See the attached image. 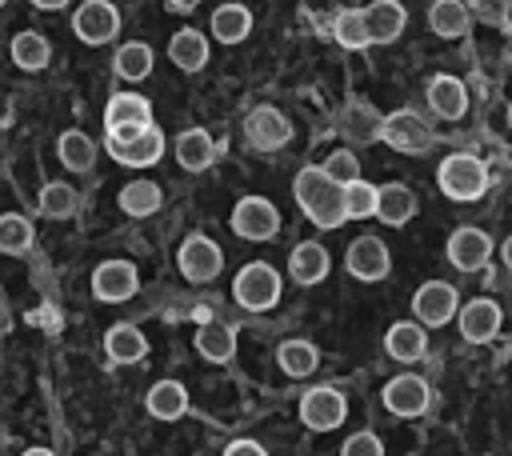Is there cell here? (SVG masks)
I'll list each match as a JSON object with an SVG mask.
<instances>
[{"label":"cell","instance_id":"2","mask_svg":"<svg viewBox=\"0 0 512 456\" xmlns=\"http://www.w3.org/2000/svg\"><path fill=\"white\" fill-rule=\"evenodd\" d=\"M436 184H440V192H444L448 200L472 204V200H480V196L488 192V168H484V160L472 156V152H452V156L440 160Z\"/></svg>","mask_w":512,"mask_h":456},{"label":"cell","instance_id":"44","mask_svg":"<svg viewBox=\"0 0 512 456\" xmlns=\"http://www.w3.org/2000/svg\"><path fill=\"white\" fill-rule=\"evenodd\" d=\"M500 260H504V268L512 272V236H508V240L500 244Z\"/></svg>","mask_w":512,"mask_h":456},{"label":"cell","instance_id":"31","mask_svg":"<svg viewBox=\"0 0 512 456\" xmlns=\"http://www.w3.org/2000/svg\"><path fill=\"white\" fill-rule=\"evenodd\" d=\"M276 364H280L284 376H296V380L300 376H312L320 368V348L312 340H304V336H292V340H284L276 348Z\"/></svg>","mask_w":512,"mask_h":456},{"label":"cell","instance_id":"40","mask_svg":"<svg viewBox=\"0 0 512 456\" xmlns=\"http://www.w3.org/2000/svg\"><path fill=\"white\" fill-rule=\"evenodd\" d=\"M320 168H324V176L336 180L340 188H348L352 180H360V156H356L352 148H336V152H328Z\"/></svg>","mask_w":512,"mask_h":456},{"label":"cell","instance_id":"36","mask_svg":"<svg viewBox=\"0 0 512 456\" xmlns=\"http://www.w3.org/2000/svg\"><path fill=\"white\" fill-rule=\"evenodd\" d=\"M36 208H40V216H48V220H68V216L80 208V196H76L72 184H64V180H48V184L40 188Z\"/></svg>","mask_w":512,"mask_h":456},{"label":"cell","instance_id":"37","mask_svg":"<svg viewBox=\"0 0 512 456\" xmlns=\"http://www.w3.org/2000/svg\"><path fill=\"white\" fill-rule=\"evenodd\" d=\"M32 240H36V228H32V220L24 212H4L0 216V252L20 256V252L32 248Z\"/></svg>","mask_w":512,"mask_h":456},{"label":"cell","instance_id":"18","mask_svg":"<svg viewBox=\"0 0 512 456\" xmlns=\"http://www.w3.org/2000/svg\"><path fill=\"white\" fill-rule=\"evenodd\" d=\"M428 108L440 120H460L468 112V88H464V80L460 76H448V72L432 76L428 80Z\"/></svg>","mask_w":512,"mask_h":456},{"label":"cell","instance_id":"19","mask_svg":"<svg viewBox=\"0 0 512 456\" xmlns=\"http://www.w3.org/2000/svg\"><path fill=\"white\" fill-rule=\"evenodd\" d=\"M216 156H220V144L212 140L208 128H184L176 136V164L184 172H204V168H212Z\"/></svg>","mask_w":512,"mask_h":456},{"label":"cell","instance_id":"1","mask_svg":"<svg viewBox=\"0 0 512 456\" xmlns=\"http://www.w3.org/2000/svg\"><path fill=\"white\" fill-rule=\"evenodd\" d=\"M292 196L300 204V212L316 224V228H340L348 216H344V188L336 180L324 176L320 164H304L292 180Z\"/></svg>","mask_w":512,"mask_h":456},{"label":"cell","instance_id":"33","mask_svg":"<svg viewBox=\"0 0 512 456\" xmlns=\"http://www.w3.org/2000/svg\"><path fill=\"white\" fill-rule=\"evenodd\" d=\"M116 124H152L148 96H140V92H116L104 104V128H116Z\"/></svg>","mask_w":512,"mask_h":456},{"label":"cell","instance_id":"11","mask_svg":"<svg viewBox=\"0 0 512 456\" xmlns=\"http://www.w3.org/2000/svg\"><path fill=\"white\" fill-rule=\"evenodd\" d=\"M72 32H76V40H84V44H92V48L116 40V32H120V12H116V4H112V0H84V4L72 12Z\"/></svg>","mask_w":512,"mask_h":456},{"label":"cell","instance_id":"48","mask_svg":"<svg viewBox=\"0 0 512 456\" xmlns=\"http://www.w3.org/2000/svg\"><path fill=\"white\" fill-rule=\"evenodd\" d=\"M508 128H512V104H508Z\"/></svg>","mask_w":512,"mask_h":456},{"label":"cell","instance_id":"9","mask_svg":"<svg viewBox=\"0 0 512 456\" xmlns=\"http://www.w3.org/2000/svg\"><path fill=\"white\" fill-rule=\"evenodd\" d=\"M456 312H460V296L448 280H424L412 296V316L424 328H440V324L456 320Z\"/></svg>","mask_w":512,"mask_h":456},{"label":"cell","instance_id":"16","mask_svg":"<svg viewBox=\"0 0 512 456\" xmlns=\"http://www.w3.org/2000/svg\"><path fill=\"white\" fill-rule=\"evenodd\" d=\"M404 24H408V12H404L400 0H372V4L364 8L368 44H392V40H400Z\"/></svg>","mask_w":512,"mask_h":456},{"label":"cell","instance_id":"14","mask_svg":"<svg viewBox=\"0 0 512 456\" xmlns=\"http://www.w3.org/2000/svg\"><path fill=\"white\" fill-rule=\"evenodd\" d=\"M444 256H448L452 268H460V272H476V268H484L488 256H492V236H488L484 228L464 224V228H456V232L448 236Z\"/></svg>","mask_w":512,"mask_h":456},{"label":"cell","instance_id":"23","mask_svg":"<svg viewBox=\"0 0 512 456\" xmlns=\"http://www.w3.org/2000/svg\"><path fill=\"white\" fill-rule=\"evenodd\" d=\"M340 132H344L352 144H376V140L384 136V116H380L372 104L352 100V104L344 108V116H340Z\"/></svg>","mask_w":512,"mask_h":456},{"label":"cell","instance_id":"45","mask_svg":"<svg viewBox=\"0 0 512 456\" xmlns=\"http://www.w3.org/2000/svg\"><path fill=\"white\" fill-rule=\"evenodd\" d=\"M32 4H36L40 12H56V8H64L68 0H32Z\"/></svg>","mask_w":512,"mask_h":456},{"label":"cell","instance_id":"34","mask_svg":"<svg viewBox=\"0 0 512 456\" xmlns=\"http://www.w3.org/2000/svg\"><path fill=\"white\" fill-rule=\"evenodd\" d=\"M56 156H60V164L68 172H88L96 164V140L88 132H80V128H68L56 140Z\"/></svg>","mask_w":512,"mask_h":456},{"label":"cell","instance_id":"5","mask_svg":"<svg viewBox=\"0 0 512 456\" xmlns=\"http://www.w3.org/2000/svg\"><path fill=\"white\" fill-rule=\"evenodd\" d=\"M228 224L240 240H272L280 232V208L268 196H240L232 204Z\"/></svg>","mask_w":512,"mask_h":456},{"label":"cell","instance_id":"47","mask_svg":"<svg viewBox=\"0 0 512 456\" xmlns=\"http://www.w3.org/2000/svg\"><path fill=\"white\" fill-rule=\"evenodd\" d=\"M20 456H56V452H52V448H24Z\"/></svg>","mask_w":512,"mask_h":456},{"label":"cell","instance_id":"35","mask_svg":"<svg viewBox=\"0 0 512 456\" xmlns=\"http://www.w3.org/2000/svg\"><path fill=\"white\" fill-rule=\"evenodd\" d=\"M116 204H120V212H128V216H152V212H160L164 192H160L156 180H128V184L120 188Z\"/></svg>","mask_w":512,"mask_h":456},{"label":"cell","instance_id":"24","mask_svg":"<svg viewBox=\"0 0 512 456\" xmlns=\"http://www.w3.org/2000/svg\"><path fill=\"white\" fill-rule=\"evenodd\" d=\"M428 28L444 40H460L472 28V12L468 0H432L428 4Z\"/></svg>","mask_w":512,"mask_h":456},{"label":"cell","instance_id":"25","mask_svg":"<svg viewBox=\"0 0 512 456\" xmlns=\"http://www.w3.org/2000/svg\"><path fill=\"white\" fill-rule=\"evenodd\" d=\"M104 352L112 364H140L148 356V340L136 324H112L104 332Z\"/></svg>","mask_w":512,"mask_h":456},{"label":"cell","instance_id":"12","mask_svg":"<svg viewBox=\"0 0 512 456\" xmlns=\"http://www.w3.org/2000/svg\"><path fill=\"white\" fill-rule=\"evenodd\" d=\"M244 140L252 148H260V152H276V148H284L292 140V124H288V116L280 108L260 104V108H252L244 116Z\"/></svg>","mask_w":512,"mask_h":456},{"label":"cell","instance_id":"41","mask_svg":"<svg viewBox=\"0 0 512 456\" xmlns=\"http://www.w3.org/2000/svg\"><path fill=\"white\" fill-rule=\"evenodd\" d=\"M340 456H384V440L376 432H352L344 444H340Z\"/></svg>","mask_w":512,"mask_h":456},{"label":"cell","instance_id":"27","mask_svg":"<svg viewBox=\"0 0 512 456\" xmlns=\"http://www.w3.org/2000/svg\"><path fill=\"white\" fill-rule=\"evenodd\" d=\"M144 408L156 420H180L188 412V388L180 380H156L144 396Z\"/></svg>","mask_w":512,"mask_h":456},{"label":"cell","instance_id":"15","mask_svg":"<svg viewBox=\"0 0 512 456\" xmlns=\"http://www.w3.org/2000/svg\"><path fill=\"white\" fill-rule=\"evenodd\" d=\"M456 324H460V336H464L468 344H488V340H496V332H500V324H504V312H500L496 300L476 296V300L460 304Z\"/></svg>","mask_w":512,"mask_h":456},{"label":"cell","instance_id":"38","mask_svg":"<svg viewBox=\"0 0 512 456\" xmlns=\"http://www.w3.org/2000/svg\"><path fill=\"white\" fill-rule=\"evenodd\" d=\"M332 36L340 48L348 52H360L368 48V28H364V8H340L336 20H332Z\"/></svg>","mask_w":512,"mask_h":456},{"label":"cell","instance_id":"21","mask_svg":"<svg viewBox=\"0 0 512 456\" xmlns=\"http://www.w3.org/2000/svg\"><path fill=\"white\" fill-rule=\"evenodd\" d=\"M416 216V192L400 180L392 184H380V196H376V220H384L388 228H404L408 220Z\"/></svg>","mask_w":512,"mask_h":456},{"label":"cell","instance_id":"8","mask_svg":"<svg viewBox=\"0 0 512 456\" xmlns=\"http://www.w3.org/2000/svg\"><path fill=\"white\" fill-rule=\"evenodd\" d=\"M344 268L352 280H364V284H376L392 272V252L380 236H356L344 252Z\"/></svg>","mask_w":512,"mask_h":456},{"label":"cell","instance_id":"32","mask_svg":"<svg viewBox=\"0 0 512 456\" xmlns=\"http://www.w3.org/2000/svg\"><path fill=\"white\" fill-rule=\"evenodd\" d=\"M208 28H212V36H216L220 44H240V40H248V32H252V12H248L244 4H220V8L212 12Z\"/></svg>","mask_w":512,"mask_h":456},{"label":"cell","instance_id":"17","mask_svg":"<svg viewBox=\"0 0 512 456\" xmlns=\"http://www.w3.org/2000/svg\"><path fill=\"white\" fill-rule=\"evenodd\" d=\"M328 268H332V260H328V248H324L320 240H300V244L292 248V256H288V276H292L300 288L320 284V280L328 276Z\"/></svg>","mask_w":512,"mask_h":456},{"label":"cell","instance_id":"30","mask_svg":"<svg viewBox=\"0 0 512 456\" xmlns=\"http://www.w3.org/2000/svg\"><path fill=\"white\" fill-rule=\"evenodd\" d=\"M8 56H12V64L24 68V72H40V68H48V60H52V44H48V36L24 28V32L12 36Z\"/></svg>","mask_w":512,"mask_h":456},{"label":"cell","instance_id":"46","mask_svg":"<svg viewBox=\"0 0 512 456\" xmlns=\"http://www.w3.org/2000/svg\"><path fill=\"white\" fill-rule=\"evenodd\" d=\"M200 0H168V8H176V12H192Z\"/></svg>","mask_w":512,"mask_h":456},{"label":"cell","instance_id":"3","mask_svg":"<svg viewBox=\"0 0 512 456\" xmlns=\"http://www.w3.org/2000/svg\"><path fill=\"white\" fill-rule=\"evenodd\" d=\"M280 292H284L280 272H276L272 264H264V260H252V264H244V268L232 276V296H236V304L248 308V312H268V308H276Z\"/></svg>","mask_w":512,"mask_h":456},{"label":"cell","instance_id":"13","mask_svg":"<svg viewBox=\"0 0 512 456\" xmlns=\"http://www.w3.org/2000/svg\"><path fill=\"white\" fill-rule=\"evenodd\" d=\"M136 288H140V276H136L132 260H104V264L92 268V296L104 300V304L132 300Z\"/></svg>","mask_w":512,"mask_h":456},{"label":"cell","instance_id":"20","mask_svg":"<svg viewBox=\"0 0 512 456\" xmlns=\"http://www.w3.org/2000/svg\"><path fill=\"white\" fill-rule=\"evenodd\" d=\"M384 352L400 364H412L428 352V332L420 320H396L388 332H384Z\"/></svg>","mask_w":512,"mask_h":456},{"label":"cell","instance_id":"10","mask_svg":"<svg viewBox=\"0 0 512 456\" xmlns=\"http://www.w3.org/2000/svg\"><path fill=\"white\" fill-rule=\"evenodd\" d=\"M344 416H348V400H344L340 388L320 384V388H308L300 396V420L312 432H332V428L344 424Z\"/></svg>","mask_w":512,"mask_h":456},{"label":"cell","instance_id":"7","mask_svg":"<svg viewBox=\"0 0 512 456\" xmlns=\"http://www.w3.org/2000/svg\"><path fill=\"white\" fill-rule=\"evenodd\" d=\"M380 400H384V408H388L392 416H400V420H416V416L428 412V404H432V388H428V380H420L416 372H400V376H392V380L384 384Z\"/></svg>","mask_w":512,"mask_h":456},{"label":"cell","instance_id":"43","mask_svg":"<svg viewBox=\"0 0 512 456\" xmlns=\"http://www.w3.org/2000/svg\"><path fill=\"white\" fill-rule=\"evenodd\" d=\"M224 456H268V452H264V444H256V440L244 436V440H232V444L224 448Z\"/></svg>","mask_w":512,"mask_h":456},{"label":"cell","instance_id":"39","mask_svg":"<svg viewBox=\"0 0 512 456\" xmlns=\"http://www.w3.org/2000/svg\"><path fill=\"white\" fill-rule=\"evenodd\" d=\"M376 196H380V184H368L364 176L352 180V184L344 188V216H348V220L376 216Z\"/></svg>","mask_w":512,"mask_h":456},{"label":"cell","instance_id":"4","mask_svg":"<svg viewBox=\"0 0 512 456\" xmlns=\"http://www.w3.org/2000/svg\"><path fill=\"white\" fill-rule=\"evenodd\" d=\"M380 140L388 148H396V152L420 156V152H428L436 144V132H432V124L416 108H396V112L384 116V136Z\"/></svg>","mask_w":512,"mask_h":456},{"label":"cell","instance_id":"42","mask_svg":"<svg viewBox=\"0 0 512 456\" xmlns=\"http://www.w3.org/2000/svg\"><path fill=\"white\" fill-rule=\"evenodd\" d=\"M468 12L480 16L484 24H504L508 20V0H468Z\"/></svg>","mask_w":512,"mask_h":456},{"label":"cell","instance_id":"49","mask_svg":"<svg viewBox=\"0 0 512 456\" xmlns=\"http://www.w3.org/2000/svg\"><path fill=\"white\" fill-rule=\"evenodd\" d=\"M4 4H8V0H0V8H4Z\"/></svg>","mask_w":512,"mask_h":456},{"label":"cell","instance_id":"26","mask_svg":"<svg viewBox=\"0 0 512 456\" xmlns=\"http://www.w3.org/2000/svg\"><path fill=\"white\" fill-rule=\"evenodd\" d=\"M168 60H172L180 72H200V68L208 64V36L196 32V28L172 32V40H168Z\"/></svg>","mask_w":512,"mask_h":456},{"label":"cell","instance_id":"29","mask_svg":"<svg viewBox=\"0 0 512 456\" xmlns=\"http://www.w3.org/2000/svg\"><path fill=\"white\" fill-rule=\"evenodd\" d=\"M108 152L116 156V164L148 168V164H156V160L164 156V132L152 124V128H144L136 140H128V144H120V148H108Z\"/></svg>","mask_w":512,"mask_h":456},{"label":"cell","instance_id":"22","mask_svg":"<svg viewBox=\"0 0 512 456\" xmlns=\"http://www.w3.org/2000/svg\"><path fill=\"white\" fill-rule=\"evenodd\" d=\"M196 352L208 364H228L236 356V328L224 320H200L196 328Z\"/></svg>","mask_w":512,"mask_h":456},{"label":"cell","instance_id":"28","mask_svg":"<svg viewBox=\"0 0 512 456\" xmlns=\"http://www.w3.org/2000/svg\"><path fill=\"white\" fill-rule=\"evenodd\" d=\"M152 64H156V52H152L144 40H128V44H120V48L112 52V72H116L120 80H128V84L148 80V76H152Z\"/></svg>","mask_w":512,"mask_h":456},{"label":"cell","instance_id":"6","mask_svg":"<svg viewBox=\"0 0 512 456\" xmlns=\"http://www.w3.org/2000/svg\"><path fill=\"white\" fill-rule=\"evenodd\" d=\"M176 268H180V276H184L188 284H208V280L220 276L224 252H220V244H216L212 236L192 232V236L180 244V252H176Z\"/></svg>","mask_w":512,"mask_h":456},{"label":"cell","instance_id":"50","mask_svg":"<svg viewBox=\"0 0 512 456\" xmlns=\"http://www.w3.org/2000/svg\"><path fill=\"white\" fill-rule=\"evenodd\" d=\"M348 4H356V0H348Z\"/></svg>","mask_w":512,"mask_h":456}]
</instances>
